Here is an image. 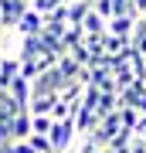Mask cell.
<instances>
[{
	"mask_svg": "<svg viewBox=\"0 0 146 153\" xmlns=\"http://www.w3.org/2000/svg\"><path fill=\"white\" fill-rule=\"evenodd\" d=\"M48 140H51L54 153H71V146H75V140H78V133H75V123H71V119H61V123H54V126H51V133H48Z\"/></svg>",
	"mask_w": 146,
	"mask_h": 153,
	"instance_id": "1",
	"label": "cell"
},
{
	"mask_svg": "<svg viewBox=\"0 0 146 153\" xmlns=\"http://www.w3.org/2000/svg\"><path fill=\"white\" fill-rule=\"evenodd\" d=\"M14 31L21 34V38H34V34H41V31H44V17H41V14H34L31 7H27V10L17 17Z\"/></svg>",
	"mask_w": 146,
	"mask_h": 153,
	"instance_id": "2",
	"label": "cell"
},
{
	"mask_svg": "<svg viewBox=\"0 0 146 153\" xmlns=\"http://www.w3.org/2000/svg\"><path fill=\"white\" fill-rule=\"evenodd\" d=\"M133 27H136L133 17H112V21H105V34H112V38H126L129 41Z\"/></svg>",
	"mask_w": 146,
	"mask_h": 153,
	"instance_id": "3",
	"label": "cell"
},
{
	"mask_svg": "<svg viewBox=\"0 0 146 153\" xmlns=\"http://www.w3.org/2000/svg\"><path fill=\"white\" fill-rule=\"evenodd\" d=\"M54 105H58V95H34L27 102V116H51Z\"/></svg>",
	"mask_w": 146,
	"mask_h": 153,
	"instance_id": "4",
	"label": "cell"
},
{
	"mask_svg": "<svg viewBox=\"0 0 146 153\" xmlns=\"http://www.w3.org/2000/svg\"><path fill=\"white\" fill-rule=\"evenodd\" d=\"M78 27L85 31V38H102V34H105V21H102L95 10H88V14H85V21H82Z\"/></svg>",
	"mask_w": 146,
	"mask_h": 153,
	"instance_id": "5",
	"label": "cell"
},
{
	"mask_svg": "<svg viewBox=\"0 0 146 153\" xmlns=\"http://www.w3.org/2000/svg\"><path fill=\"white\" fill-rule=\"evenodd\" d=\"M7 95H10L17 105H24V109H27V102H31V82H27V78H17V82L7 88Z\"/></svg>",
	"mask_w": 146,
	"mask_h": 153,
	"instance_id": "6",
	"label": "cell"
},
{
	"mask_svg": "<svg viewBox=\"0 0 146 153\" xmlns=\"http://www.w3.org/2000/svg\"><path fill=\"white\" fill-rule=\"evenodd\" d=\"M27 136H31V116L17 112L10 119V140H27Z\"/></svg>",
	"mask_w": 146,
	"mask_h": 153,
	"instance_id": "7",
	"label": "cell"
},
{
	"mask_svg": "<svg viewBox=\"0 0 146 153\" xmlns=\"http://www.w3.org/2000/svg\"><path fill=\"white\" fill-rule=\"evenodd\" d=\"M88 10H92V0H75V4H68V24H71V27H78V24L85 21Z\"/></svg>",
	"mask_w": 146,
	"mask_h": 153,
	"instance_id": "8",
	"label": "cell"
},
{
	"mask_svg": "<svg viewBox=\"0 0 146 153\" xmlns=\"http://www.w3.org/2000/svg\"><path fill=\"white\" fill-rule=\"evenodd\" d=\"M58 7H65V4H61V0H31V10H34V14H41V17L54 14Z\"/></svg>",
	"mask_w": 146,
	"mask_h": 153,
	"instance_id": "9",
	"label": "cell"
},
{
	"mask_svg": "<svg viewBox=\"0 0 146 153\" xmlns=\"http://www.w3.org/2000/svg\"><path fill=\"white\" fill-rule=\"evenodd\" d=\"M51 126H54L51 116H31V133H38V136H48Z\"/></svg>",
	"mask_w": 146,
	"mask_h": 153,
	"instance_id": "10",
	"label": "cell"
},
{
	"mask_svg": "<svg viewBox=\"0 0 146 153\" xmlns=\"http://www.w3.org/2000/svg\"><path fill=\"white\" fill-rule=\"evenodd\" d=\"M27 143H31V150H34V153H54V146H51V140H48V136H38V133H31V136H27Z\"/></svg>",
	"mask_w": 146,
	"mask_h": 153,
	"instance_id": "11",
	"label": "cell"
},
{
	"mask_svg": "<svg viewBox=\"0 0 146 153\" xmlns=\"http://www.w3.org/2000/svg\"><path fill=\"white\" fill-rule=\"evenodd\" d=\"M0 153H34L27 140H10L7 146H0Z\"/></svg>",
	"mask_w": 146,
	"mask_h": 153,
	"instance_id": "12",
	"label": "cell"
},
{
	"mask_svg": "<svg viewBox=\"0 0 146 153\" xmlns=\"http://www.w3.org/2000/svg\"><path fill=\"white\" fill-rule=\"evenodd\" d=\"M92 10L102 17V21H112V0H92Z\"/></svg>",
	"mask_w": 146,
	"mask_h": 153,
	"instance_id": "13",
	"label": "cell"
},
{
	"mask_svg": "<svg viewBox=\"0 0 146 153\" xmlns=\"http://www.w3.org/2000/svg\"><path fill=\"white\" fill-rule=\"evenodd\" d=\"M10 143V123H0V146Z\"/></svg>",
	"mask_w": 146,
	"mask_h": 153,
	"instance_id": "14",
	"label": "cell"
},
{
	"mask_svg": "<svg viewBox=\"0 0 146 153\" xmlns=\"http://www.w3.org/2000/svg\"><path fill=\"white\" fill-rule=\"evenodd\" d=\"M129 153H146V140H136V136H133V143H129Z\"/></svg>",
	"mask_w": 146,
	"mask_h": 153,
	"instance_id": "15",
	"label": "cell"
},
{
	"mask_svg": "<svg viewBox=\"0 0 146 153\" xmlns=\"http://www.w3.org/2000/svg\"><path fill=\"white\" fill-rule=\"evenodd\" d=\"M133 7H136V14H139V17L146 14V0H133Z\"/></svg>",
	"mask_w": 146,
	"mask_h": 153,
	"instance_id": "16",
	"label": "cell"
},
{
	"mask_svg": "<svg viewBox=\"0 0 146 153\" xmlns=\"http://www.w3.org/2000/svg\"><path fill=\"white\" fill-rule=\"evenodd\" d=\"M0 31H4V21H0Z\"/></svg>",
	"mask_w": 146,
	"mask_h": 153,
	"instance_id": "17",
	"label": "cell"
}]
</instances>
